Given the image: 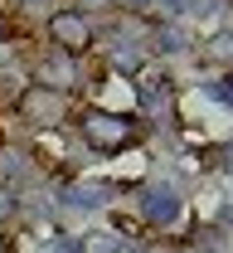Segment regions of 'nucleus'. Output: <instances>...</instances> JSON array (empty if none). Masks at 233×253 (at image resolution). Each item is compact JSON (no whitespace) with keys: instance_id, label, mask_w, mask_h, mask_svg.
I'll list each match as a JSON object with an SVG mask.
<instances>
[{"instance_id":"obj_5","label":"nucleus","mask_w":233,"mask_h":253,"mask_svg":"<svg viewBox=\"0 0 233 253\" xmlns=\"http://www.w3.org/2000/svg\"><path fill=\"white\" fill-rule=\"evenodd\" d=\"M30 83L73 97V88H78V59H68V54H59V49H49V59L34 63V78H30Z\"/></svg>"},{"instance_id":"obj_1","label":"nucleus","mask_w":233,"mask_h":253,"mask_svg":"<svg viewBox=\"0 0 233 253\" xmlns=\"http://www.w3.org/2000/svg\"><path fill=\"white\" fill-rule=\"evenodd\" d=\"M78 136H83V146H88V151L112 156V151H127V146L141 141V117H136V112H102V107H83V117H78Z\"/></svg>"},{"instance_id":"obj_6","label":"nucleus","mask_w":233,"mask_h":253,"mask_svg":"<svg viewBox=\"0 0 233 253\" xmlns=\"http://www.w3.org/2000/svg\"><path fill=\"white\" fill-rule=\"evenodd\" d=\"M132 244L117 234V229H93V234H83L78 239V253H127Z\"/></svg>"},{"instance_id":"obj_7","label":"nucleus","mask_w":233,"mask_h":253,"mask_svg":"<svg viewBox=\"0 0 233 253\" xmlns=\"http://www.w3.org/2000/svg\"><path fill=\"white\" fill-rule=\"evenodd\" d=\"M200 59H209L214 68H224V63H229V34H209V39H200Z\"/></svg>"},{"instance_id":"obj_4","label":"nucleus","mask_w":233,"mask_h":253,"mask_svg":"<svg viewBox=\"0 0 233 253\" xmlns=\"http://www.w3.org/2000/svg\"><path fill=\"white\" fill-rule=\"evenodd\" d=\"M136 205H141V224H161V229H170V224L180 219V210H185L175 180H146V190H141Z\"/></svg>"},{"instance_id":"obj_8","label":"nucleus","mask_w":233,"mask_h":253,"mask_svg":"<svg viewBox=\"0 0 233 253\" xmlns=\"http://www.w3.org/2000/svg\"><path fill=\"white\" fill-rule=\"evenodd\" d=\"M15 214H20V190H15V185H0V229L15 219Z\"/></svg>"},{"instance_id":"obj_3","label":"nucleus","mask_w":233,"mask_h":253,"mask_svg":"<svg viewBox=\"0 0 233 253\" xmlns=\"http://www.w3.org/2000/svg\"><path fill=\"white\" fill-rule=\"evenodd\" d=\"M93 39H98V30H93V20H88L83 10H54V15H49V44H54L59 54L78 59V54L93 49Z\"/></svg>"},{"instance_id":"obj_2","label":"nucleus","mask_w":233,"mask_h":253,"mask_svg":"<svg viewBox=\"0 0 233 253\" xmlns=\"http://www.w3.org/2000/svg\"><path fill=\"white\" fill-rule=\"evenodd\" d=\"M15 112H20V122L39 126V131H59L68 122V112H73V97L54 93V88H39V83H25L20 97H15Z\"/></svg>"},{"instance_id":"obj_9","label":"nucleus","mask_w":233,"mask_h":253,"mask_svg":"<svg viewBox=\"0 0 233 253\" xmlns=\"http://www.w3.org/2000/svg\"><path fill=\"white\" fill-rule=\"evenodd\" d=\"M0 253H15V244H10V239H0Z\"/></svg>"}]
</instances>
